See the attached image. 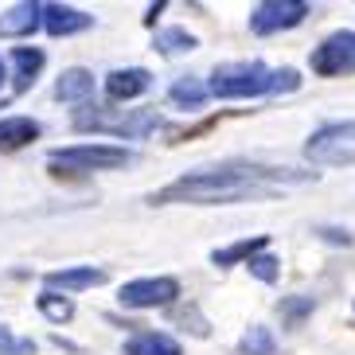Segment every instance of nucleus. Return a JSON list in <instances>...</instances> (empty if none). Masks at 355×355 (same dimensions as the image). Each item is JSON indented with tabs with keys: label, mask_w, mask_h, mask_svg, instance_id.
Masks as SVG:
<instances>
[{
	"label": "nucleus",
	"mask_w": 355,
	"mask_h": 355,
	"mask_svg": "<svg viewBox=\"0 0 355 355\" xmlns=\"http://www.w3.org/2000/svg\"><path fill=\"white\" fill-rule=\"evenodd\" d=\"M304 172L289 168H261V164H219L199 168L188 176L172 180L168 188L153 196V203H196V207H215V203H242V199H270L282 191V184H304Z\"/></svg>",
	"instance_id": "f257e3e1"
},
{
	"label": "nucleus",
	"mask_w": 355,
	"mask_h": 355,
	"mask_svg": "<svg viewBox=\"0 0 355 355\" xmlns=\"http://www.w3.org/2000/svg\"><path fill=\"white\" fill-rule=\"evenodd\" d=\"M164 125L157 110H110V105H83L74 114V129L78 133H114V137H129V141H141V137L157 133Z\"/></svg>",
	"instance_id": "f03ea898"
},
{
	"label": "nucleus",
	"mask_w": 355,
	"mask_h": 355,
	"mask_svg": "<svg viewBox=\"0 0 355 355\" xmlns=\"http://www.w3.org/2000/svg\"><path fill=\"white\" fill-rule=\"evenodd\" d=\"M207 94L215 98H258L273 94V71L266 63H227L211 74Z\"/></svg>",
	"instance_id": "7ed1b4c3"
},
{
	"label": "nucleus",
	"mask_w": 355,
	"mask_h": 355,
	"mask_svg": "<svg viewBox=\"0 0 355 355\" xmlns=\"http://www.w3.org/2000/svg\"><path fill=\"white\" fill-rule=\"evenodd\" d=\"M129 160H133V153L117 145H71L55 148L47 164L55 172H110V168H125Z\"/></svg>",
	"instance_id": "20e7f679"
},
{
	"label": "nucleus",
	"mask_w": 355,
	"mask_h": 355,
	"mask_svg": "<svg viewBox=\"0 0 355 355\" xmlns=\"http://www.w3.org/2000/svg\"><path fill=\"white\" fill-rule=\"evenodd\" d=\"M304 157L320 168H347L355 164V121H336L309 137Z\"/></svg>",
	"instance_id": "39448f33"
},
{
	"label": "nucleus",
	"mask_w": 355,
	"mask_h": 355,
	"mask_svg": "<svg viewBox=\"0 0 355 355\" xmlns=\"http://www.w3.org/2000/svg\"><path fill=\"white\" fill-rule=\"evenodd\" d=\"M316 74L336 78V74H355V32H336L309 55Z\"/></svg>",
	"instance_id": "423d86ee"
},
{
	"label": "nucleus",
	"mask_w": 355,
	"mask_h": 355,
	"mask_svg": "<svg viewBox=\"0 0 355 355\" xmlns=\"http://www.w3.org/2000/svg\"><path fill=\"white\" fill-rule=\"evenodd\" d=\"M309 16V4L304 0H266L250 12V32L254 35H273L285 32V28H297Z\"/></svg>",
	"instance_id": "0eeeda50"
},
{
	"label": "nucleus",
	"mask_w": 355,
	"mask_h": 355,
	"mask_svg": "<svg viewBox=\"0 0 355 355\" xmlns=\"http://www.w3.org/2000/svg\"><path fill=\"white\" fill-rule=\"evenodd\" d=\"M180 297L176 277H137V282L121 285V304L125 309H160Z\"/></svg>",
	"instance_id": "6e6552de"
},
{
	"label": "nucleus",
	"mask_w": 355,
	"mask_h": 355,
	"mask_svg": "<svg viewBox=\"0 0 355 355\" xmlns=\"http://www.w3.org/2000/svg\"><path fill=\"white\" fill-rule=\"evenodd\" d=\"M43 28L55 40H67V35H78L86 28H94V16L83 8H71V4H43Z\"/></svg>",
	"instance_id": "1a4fd4ad"
},
{
	"label": "nucleus",
	"mask_w": 355,
	"mask_h": 355,
	"mask_svg": "<svg viewBox=\"0 0 355 355\" xmlns=\"http://www.w3.org/2000/svg\"><path fill=\"white\" fill-rule=\"evenodd\" d=\"M148 86H153V74L145 67H125V71L105 74V94H110V102H133V98L145 94Z\"/></svg>",
	"instance_id": "9d476101"
},
{
	"label": "nucleus",
	"mask_w": 355,
	"mask_h": 355,
	"mask_svg": "<svg viewBox=\"0 0 355 355\" xmlns=\"http://www.w3.org/2000/svg\"><path fill=\"white\" fill-rule=\"evenodd\" d=\"M40 24H43V4H35V0H24V4H12L8 12H0V35L4 40H24Z\"/></svg>",
	"instance_id": "9b49d317"
},
{
	"label": "nucleus",
	"mask_w": 355,
	"mask_h": 355,
	"mask_svg": "<svg viewBox=\"0 0 355 355\" xmlns=\"http://www.w3.org/2000/svg\"><path fill=\"white\" fill-rule=\"evenodd\" d=\"M43 63H47V55L40 47H16L12 51V90L16 94H28L35 86V78H40Z\"/></svg>",
	"instance_id": "f8f14e48"
},
{
	"label": "nucleus",
	"mask_w": 355,
	"mask_h": 355,
	"mask_svg": "<svg viewBox=\"0 0 355 355\" xmlns=\"http://www.w3.org/2000/svg\"><path fill=\"white\" fill-rule=\"evenodd\" d=\"M47 289H63V293H78V289H94V285L105 282V270H94V266H67V270H51L47 277Z\"/></svg>",
	"instance_id": "ddd939ff"
},
{
	"label": "nucleus",
	"mask_w": 355,
	"mask_h": 355,
	"mask_svg": "<svg viewBox=\"0 0 355 355\" xmlns=\"http://www.w3.org/2000/svg\"><path fill=\"white\" fill-rule=\"evenodd\" d=\"M35 137H40V121H32V117H0V153L28 148Z\"/></svg>",
	"instance_id": "4468645a"
},
{
	"label": "nucleus",
	"mask_w": 355,
	"mask_h": 355,
	"mask_svg": "<svg viewBox=\"0 0 355 355\" xmlns=\"http://www.w3.org/2000/svg\"><path fill=\"white\" fill-rule=\"evenodd\" d=\"M90 94H94V74L83 71V67L63 71L59 83H55V98H59V102H86Z\"/></svg>",
	"instance_id": "2eb2a0df"
},
{
	"label": "nucleus",
	"mask_w": 355,
	"mask_h": 355,
	"mask_svg": "<svg viewBox=\"0 0 355 355\" xmlns=\"http://www.w3.org/2000/svg\"><path fill=\"white\" fill-rule=\"evenodd\" d=\"M125 355H184L180 344L164 332H137L125 344Z\"/></svg>",
	"instance_id": "dca6fc26"
},
{
	"label": "nucleus",
	"mask_w": 355,
	"mask_h": 355,
	"mask_svg": "<svg viewBox=\"0 0 355 355\" xmlns=\"http://www.w3.org/2000/svg\"><path fill=\"white\" fill-rule=\"evenodd\" d=\"M266 234H254V239H239V242H230V246H223V250H215L211 254V261L215 266H234V261H250V258H258L261 250H266Z\"/></svg>",
	"instance_id": "f3484780"
},
{
	"label": "nucleus",
	"mask_w": 355,
	"mask_h": 355,
	"mask_svg": "<svg viewBox=\"0 0 355 355\" xmlns=\"http://www.w3.org/2000/svg\"><path fill=\"white\" fill-rule=\"evenodd\" d=\"M168 98L176 105H184V110H199V105L207 102V86L199 83V78H176L172 90H168Z\"/></svg>",
	"instance_id": "a211bd4d"
},
{
	"label": "nucleus",
	"mask_w": 355,
	"mask_h": 355,
	"mask_svg": "<svg viewBox=\"0 0 355 355\" xmlns=\"http://www.w3.org/2000/svg\"><path fill=\"white\" fill-rule=\"evenodd\" d=\"M35 309H40L51 324H67L74 316V301H71V297H59V293H51V289L35 297Z\"/></svg>",
	"instance_id": "6ab92c4d"
},
{
	"label": "nucleus",
	"mask_w": 355,
	"mask_h": 355,
	"mask_svg": "<svg viewBox=\"0 0 355 355\" xmlns=\"http://www.w3.org/2000/svg\"><path fill=\"white\" fill-rule=\"evenodd\" d=\"M157 47L160 55H184V51H196V35L188 28H164L157 35Z\"/></svg>",
	"instance_id": "aec40b11"
},
{
	"label": "nucleus",
	"mask_w": 355,
	"mask_h": 355,
	"mask_svg": "<svg viewBox=\"0 0 355 355\" xmlns=\"http://www.w3.org/2000/svg\"><path fill=\"white\" fill-rule=\"evenodd\" d=\"M239 352H242V355H273V336H270V328L254 324L250 332L239 340Z\"/></svg>",
	"instance_id": "412c9836"
},
{
	"label": "nucleus",
	"mask_w": 355,
	"mask_h": 355,
	"mask_svg": "<svg viewBox=\"0 0 355 355\" xmlns=\"http://www.w3.org/2000/svg\"><path fill=\"white\" fill-rule=\"evenodd\" d=\"M246 266H250V273L258 282H277V258H270V254H258V258H250Z\"/></svg>",
	"instance_id": "4be33fe9"
},
{
	"label": "nucleus",
	"mask_w": 355,
	"mask_h": 355,
	"mask_svg": "<svg viewBox=\"0 0 355 355\" xmlns=\"http://www.w3.org/2000/svg\"><path fill=\"white\" fill-rule=\"evenodd\" d=\"M35 344L32 340H12L8 328H0V355H32Z\"/></svg>",
	"instance_id": "5701e85b"
},
{
	"label": "nucleus",
	"mask_w": 355,
	"mask_h": 355,
	"mask_svg": "<svg viewBox=\"0 0 355 355\" xmlns=\"http://www.w3.org/2000/svg\"><path fill=\"white\" fill-rule=\"evenodd\" d=\"M309 309H313V301H309V297H304V301H289V304H285V316H289V320H297V316L309 313Z\"/></svg>",
	"instance_id": "b1692460"
},
{
	"label": "nucleus",
	"mask_w": 355,
	"mask_h": 355,
	"mask_svg": "<svg viewBox=\"0 0 355 355\" xmlns=\"http://www.w3.org/2000/svg\"><path fill=\"white\" fill-rule=\"evenodd\" d=\"M0 83H4V63H0Z\"/></svg>",
	"instance_id": "393cba45"
},
{
	"label": "nucleus",
	"mask_w": 355,
	"mask_h": 355,
	"mask_svg": "<svg viewBox=\"0 0 355 355\" xmlns=\"http://www.w3.org/2000/svg\"><path fill=\"white\" fill-rule=\"evenodd\" d=\"M0 110H4V98H0Z\"/></svg>",
	"instance_id": "a878e982"
}]
</instances>
